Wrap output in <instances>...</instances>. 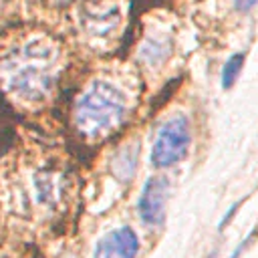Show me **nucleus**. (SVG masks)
I'll return each instance as SVG.
<instances>
[{"mask_svg": "<svg viewBox=\"0 0 258 258\" xmlns=\"http://www.w3.org/2000/svg\"><path fill=\"white\" fill-rule=\"evenodd\" d=\"M0 73L16 97L42 99L54 83V50L44 42L24 44L6 58Z\"/></svg>", "mask_w": 258, "mask_h": 258, "instance_id": "f257e3e1", "label": "nucleus"}, {"mask_svg": "<svg viewBox=\"0 0 258 258\" xmlns=\"http://www.w3.org/2000/svg\"><path fill=\"white\" fill-rule=\"evenodd\" d=\"M127 111L125 93L111 81H93L77 101V125L85 135L97 137L117 127Z\"/></svg>", "mask_w": 258, "mask_h": 258, "instance_id": "f03ea898", "label": "nucleus"}, {"mask_svg": "<svg viewBox=\"0 0 258 258\" xmlns=\"http://www.w3.org/2000/svg\"><path fill=\"white\" fill-rule=\"evenodd\" d=\"M191 133L185 117L177 115L161 125L151 147V161L157 167H169L183 159L189 149Z\"/></svg>", "mask_w": 258, "mask_h": 258, "instance_id": "7ed1b4c3", "label": "nucleus"}, {"mask_svg": "<svg viewBox=\"0 0 258 258\" xmlns=\"http://www.w3.org/2000/svg\"><path fill=\"white\" fill-rule=\"evenodd\" d=\"M119 10L115 6H87L81 12V26L93 38H107L119 24Z\"/></svg>", "mask_w": 258, "mask_h": 258, "instance_id": "20e7f679", "label": "nucleus"}, {"mask_svg": "<svg viewBox=\"0 0 258 258\" xmlns=\"http://www.w3.org/2000/svg\"><path fill=\"white\" fill-rule=\"evenodd\" d=\"M165 198H167V179L165 177H151L143 194L139 198V214L141 220L155 226L163 218V208H165Z\"/></svg>", "mask_w": 258, "mask_h": 258, "instance_id": "39448f33", "label": "nucleus"}, {"mask_svg": "<svg viewBox=\"0 0 258 258\" xmlns=\"http://www.w3.org/2000/svg\"><path fill=\"white\" fill-rule=\"evenodd\" d=\"M139 250V240L131 228H119L105 236L97 250L95 258H135Z\"/></svg>", "mask_w": 258, "mask_h": 258, "instance_id": "423d86ee", "label": "nucleus"}, {"mask_svg": "<svg viewBox=\"0 0 258 258\" xmlns=\"http://www.w3.org/2000/svg\"><path fill=\"white\" fill-rule=\"evenodd\" d=\"M169 54H171V40L167 36H153L141 48V56L151 64L165 62Z\"/></svg>", "mask_w": 258, "mask_h": 258, "instance_id": "0eeeda50", "label": "nucleus"}, {"mask_svg": "<svg viewBox=\"0 0 258 258\" xmlns=\"http://www.w3.org/2000/svg\"><path fill=\"white\" fill-rule=\"evenodd\" d=\"M242 64H244V54H232L226 64H224V71H222V87L228 89L236 83L240 71H242Z\"/></svg>", "mask_w": 258, "mask_h": 258, "instance_id": "6e6552de", "label": "nucleus"}, {"mask_svg": "<svg viewBox=\"0 0 258 258\" xmlns=\"http://www.w3.org/2000/svg\"><path fill=\"white\" fill-rule=\"evenodd\" d=\"M256 4H258V0H234L236 10H240V12H248V10H252Z\"/></svg>", "mask_w": 258, "mask_h": 258, "instance_id": "1a4fd4ad", "label": "nucleus"}]
</instances>
